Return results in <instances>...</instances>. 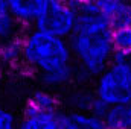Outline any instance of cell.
Returning <instances> with one entry per match:
<instances>
[{
	"instance_id": "obj_1",
	"label": "cell",
	"mask_w": 131,
	"mask_h": 129,
	"mask_svg": "<svg viewBox=\"0 0 131 129\" xmlns=\"http://www.w3.org/2000/svg\"><path fill=\"white\" fill-rule=\"evenodd\" d=\"M20 41L21 64L38 78L43 88L57 91L75 84L76 65L69 40L31 28Z\"/></svg>"
},
{
	"instance_id": "obj_2",
	"label": "cell",
	"mask_w": 131,
	"mask_h": 129,
	"mask_svg": "<svg viewBox=\"0 0 131 129\" xmlns=\"http://www.w3.org/2000/svg\"><path fill=\"white\" fill-rule=\"evenodd\" d=\"M113 28L95 12L90 3L78 12L75 31L69 38L76 65L75 84L85 87L111 64L114 58Z\"/></svg>"
},
{
	"instance_id": "obj_3",
	"label": "cell",
	"mask_w": 131,
	"mask_h": 129,
	"mask_svg": "<svg viewBox=\"0 0 131 129\" xmlns=\"http://www.w3.org/2000/svg\"><path fill=\"white\" fill-rule=\"evenodd\" d=\"M96 96L108 106L131 100V58L114 55L111 64L98 78L93 87Z\"/></svg>"
},
{
	"instance_id": "obj_4",
	"label": "cell",
	"mask_w": 131,
	"mask_h": 129,
	"mask_svg": "<svg viewBox=\"0 0 131 129\" xmlns=\"http://www.w3.org/2000/svg\"><path fill=\"white\" fill-rule=\"evenodd\" d=\"M76 21L78 12L72 9L64 0H46L34 28L69 40L75 31Z\"/></svg>"
},
{
	"instance_id": "obj_5",
	"label": "cell",
	"mask_w": 131,
	"mask_h": 129,
	"mask_svg": "<svg viewBox=\"0 0 131 129\" xmlns=\"http://www.w3.org/2000/svg\"><path fill=\"white\" fill-rule=\"evenodd\" d=\"M90 6L113 29L131 26V0H90Z\"/></svg>"
},
{
	"instance_id": "obj_6",
	"label": "cell",
	"mask_w": 131,
	"mask_h": 129,
	"mask_svg": "<svg viewBox=\"0 0 131 129\" xmlns=\"http://www.w3.org/2000/svg\"><path fill=\"white\" fill-rule=\"evenodd\" d=\"M64 111H43L26 103L18 129H61Z\"/></svg>"
},
{
	"instance_id": "obj_7",
	"label": "cell",
	"mask_w": 131,
	"mask_h": 129,
	"mask_svg": "<svg viewBox=\"0 0 131 129\" xmlns=\"http://www.w3.org/2000/svg\"><path fill=\"white\" fill-rule=\"evenodd\" d=\"M96 100H98V96H96L95 90H89L82 85H78L76 88H70L66 91L61 103L67 108V111L92 114Z\"/></svg>"
},
{
	"instance_id": "obj_8",
	"label": "cell",
	"mask_w": 131,
	"mask_h": 129,
	"mask_svg": "<svg viewBox=\"0 0 131 129\" xmlns=\"http://www.w3.org/2000/svg\"><path fill=\"white\" fill-rule=\"evenodd\" d=\"M12 15L23 26V29H31L44 6L46 0H6Z\"/></svg>"
},
{
	"instance_id": "obj_9",
	"label": "cell",
	"mask_w": 131,
	"mask_h": 129,
	"mask_svg": "<svg viewBox=\"0 0 131 129\" xmlns=\"http://www.w3.org/2000/svg\"><path fill=\"white\" fill-rule=\"evenodd\" d=\"M23 33H25V29L12 15L8 6V2L0 0V41L6 43L12 40H18L21 38Z\"/></svg>"
},
{
	"instance_id": "obj_10",
	"label": "cell",
	"mask_w": 131,
	"mask_h": 129,
	"mask_svg": "<svg viewBox=\"0 0 131 129\" xmlns=\"http://www.w3.org/2000/svg\"><path fill=\"white\" fill-rule=\"evenodd\" d=\"M61 129H108L105 122L90 112L64 111Z\"/></svg>"
},
{
	"instance_id": "obj_11",
	"label": "cell",
	"mask_w": 131,
	"mask_h": 129,
	"mask_svg": "<svg viewBox=\"0 0 131 129\" xmlns=\"http://www.w3.org/2000/svg\"><path fill=\"white\" fill-rule=\"evenodd\" d=\"M104 122L108 129H131V100L108 106Z\"/></svg>"
},
{
	"instance_id": "obj_12",
	"label": "cell",
	"mask_w": 131,
	"mask_h": 129,
	"mask_svg": "<svg viewBox=\"0 0 131 129\" xmlns=\"http://www.w3.org/2000/svg\"><path fill=\"white\" fill-rule=\"evenodd\" d=\"M28 105L43 109V111H60L61 109V100L53 91L47 88L35 90L28 99Z\"/></svg>"
},
{
	"instance_id": "obj_13",
	"label": "cell",
	"mask_w": 131,
	"mask_h": 129,
	"mask_svg": "<svg viewBox=\"0 0 131 129\" xmlns=\"http://www.w3.org/2000/svg\"><path fill=\"white\" fill-rule=\"evenodd\" d=\"M21 64V41L12 40L0 46V68H14Z\"/></svg>"
},
{
	"instance_id": "obj_14",
	"label": "cell",
	"mask_w": 131,
	"mask_h": 129,
	"mask_svg": "<svg viewBox=\"0 0 131 129\" xmlns=\"http://www.w3.org/2000/svg\"><path fill=\"white\" fill-rule=\"evenodd\" d=\"M114 55L131 58V26L113 31Z\"/></svg>"
},
{
	"instance_id": "obj_15",
	"label": "cell",
	"mask_w": 131,
	"mask_h": 129,
	"mask_svg": "<svg viewBox=\"0 0 131 129\" xmlns=\"http://www.w3.org/2000/svg\"><path fill=\"white\" fill-rule=\"evenodd\" d=\"M0 129H18L17 115L5 106H0Z\"/></svg>"
},
{
	"instance_id": "obj_16",
	"label": "cell",
	"mask_w": 131,
	"mask_h": 129,
	"mask_svg": "<svg viewBox=\"0 0 131 129\" xmlns=\"http://www.w3.org/2000/svg\"><path fill=\"white\" fill-rule=\"evenodd\" d=\"M64 2L72 8V9H75L76 12H81V11L90 3V0H64Z\"/></svg>"
},
{
	"instance_id": "obj_17",
	"label": "cell",
	"mask_w": 131,
	"mask_h": 129,
	"mask_svg": "<svg viewBox=\"0 0 131 129\" xmlns=\"http://www.w3.org/2000/svg\"><path fill=\"white\" fill-rule=\"evenodd\" d=\"M0 46H2V41H0Z\"/></svg>"
}]
</instances>
